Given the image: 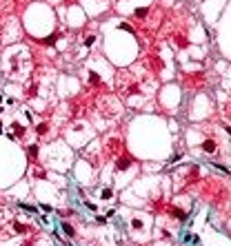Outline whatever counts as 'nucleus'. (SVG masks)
<instances>
[{"label": "nucleus", "mask_w": 231, "mask_h": 246, "mask_svg": "<svg viewBox=\"0 0 231 246\" xmlns=\"http://www.w3.org/2000/svg\"><path fill=\"white\" fill-rule=\"evenodd\" d=\"M131 164H133V157L131 155H120L118 162H116V168H118V171H125V168H129Z\"/></svg>", "instance_id": "1"}, {"label": "nucleus", "mask_w": 231, "mask_h": 246, "mask_svg": "<svg viewBox=\"0 0 231 246\" xmlns=\"http://www.w3.org/2000/svg\"><path fill=\"white\" fill-rule=\"evenodd\" d=\"M202 151H205V153H216V151H218V142L216 140H205V142H202Z\"/></svg>", "instance_id": "2"}, {"label": "nucleus", "mask_w": 231, "mask_h": 246, "mask_svg": "<svg viewBox=\"0 0 231 246\" xmlns=\"http://www.w3.org/2000/svg\"><path fill=\"white\" fill-rule=\"evenodd\" d=\"M27 153H29V160H31V162H36V157H38V153H40V146H38V144H31L29 149H27Z\"/></svg>", "instance_id": "3"}, {"label": "nucleus", "mask_w": 231, "mask_h": 246, "mask_svg": "<svg viewBox=\"0 0 231 246\" xmlns=\"http://www.w3.org/2000/svg\"><path fill=\"white\" fill-rule=\"evenodd\" d=\"M133 16H136V18H140V20H144V18L149 16V7H138L136 11H133Z\"/></svg>", "instance_id": "4"}, {"label": "nucleus", "mask_w": 231, "mask_h": 246, "mask_svg": "<svg viewBox=\"0 0 231 246\" xmlns=\"http://www.w3.org/2000/svg\"><path fill=\"white\" fill-rule=\"evenodd\" d=\"M58 38H60V33L56 31V33H51L49 38H44V40H42V42H44V44H53V42H58Z\"/></svg>", "instance_id": "5"}, {"label": "nucleus", "mask_w": 231, "mask_h": 246, "mask_svg": "<svg viewBox=\"0 0 231 246\" xmlns=\"http://www.w3.org/2000/svg\"><path fill=\"white\" fill-rule=\"evenodd\" d=\"M62 231H64V233H67V235H69V237H73V235H76V231H73V226H71V224H67V222H64V224H62Z\"/></svg>", "instance_id": "6"}, {"label": "nucleus", "mask_w": 231, "mask_h": 246, "mask_svg": "<svg viewBox=\"0 0 231 246\" xmlns=\"http://www.w3.org/2000/svg\"><path fill=\"white\" fill-rule=\"evenodd\" d=\"M100 197H102V200H111V197H114V191H111V188H102Z\"/></svg>", "instance_id": "7"}, {"label": "nucleus", "mask_w": 231, "mask_h": 246, "mask_svg": "<svg viewBox=\"0 0 231 246\" xmlns=\"http://www.w3.org/2000/svg\"><path fill=\"white\" fill-rule=\"evenodd\" d=\"M13 229H16V233H27V231H29V226H25V224H20V222H16V224H13Z\"/></svg>", "instance_id": "8"}, {"label": "nucleus", "mask_w": 231, "mask_h": 246, "mask_svg": "<svg viewBox=\"0 0 231 246\" xmlns=\"http://www.w3.org/2000/svg\"><path fill=\"white\" fill-rule=\"evenodd\" d=\"M175 44H178V47H187V44H189V40H187L184 36H175Z\"/></svg>", "instance_id": "9"}, {"label": "nucleus", "mask_w": 231, "mask_h": 246, "mask_svg": "<svg viewBox=\"0 0 231 246\" xmlns=\"http://www.w3.org/2000/svg\"><path fill=\"white\" fill-rule=\"evenodd\" d=\"M33 175L38 177V180H44V177H47V173H44V168H38V166L33 168Z\"/></svg>", "instance_id": "10"}, {"label": "nucleus", "mask_w": 231, "mask_h": 246, "mask_svg": "<svg viewBox=\"0 0 231 246\" xmlns=\"http://www.w3.org/2000/svg\"><path fill=\"white\" fill-rule=\"evenodd\" d=\"M13 131H16L18 135H25V127H20L18 122H13Z\"/></svg>", "instance_id": "11"}, {"label": "nucleus", "mask_w": 231, "mask_h": 246, "mask_svg": "<svg viewBox=\"0 0 231 246\" xmlns=\"http://www.w3.org/2000/svg\"><path fill=\"white\" fill-rule=\"evenodd\" d=\"M94 42H96V36H94V33H91V36H87V38H85V44H87V47H91V44H94Z\"/></svg>", "instance_id": "12"}, {"label": "nucleus", "mask_w": 231, "mask_h": 246, "mask_svg": "<svg viewBox=\"0 0 231 246\" xmlns=\"http://www.w3.org/2000/svg\"><path fill=\"white\" fill-rule=\"evenodd\" d=\"M36 131H38L40 135H44V133L49 131V127H47V124H40V127H36Z\"/></svg>", "instance_id": "13"}, {"label": "nucleus", "mask_w": 231, "mask_h": 246, "mask_svg": "<svg viewBox=\"0 0 231 246\" xmlns=\"http://www.w3.org/2000/svg\"><path fill=\"white\" fill-rule=\"evenodd\" d=\"M120 29H122V31H129V33H133V29H131L127 22H120Z\"/></svg>", "instance_id": "14"}, {"label": "nucleus", "mask_w": 231, "mask_h": 246, "mask_svg": "<svg viewBox=\"0 0 231 246\" xmlns=\"http://www.w3.org/2000/svg\"><path fill=\"white\" fill-rule=\"evenodd\" d=\"M131 226H133L136 231H140V229H142V222H140V220H133V222H131Z\"/></svg>", "instance_id": "15"}, {"label": "nucleus", "mask_w": 231, "mask_h": 246, "mask_svg": "<svg viewBox=\"0 0 231 246\" xmlns=\"http://www.w3.org/2000/svg\"><path fill=\"white\" fill-rule=\"evenodd\" d=\"M89 80H91V82H100V78H98V73H89Z\"/></svg>", "instance_id": "16"}, {"label": "nucleus", "mask_w": 231, "mask_h": 246, "mask_svg": "<svg viewBox=\"0 0 231 246\" xmlns=\"http://www.w3.org/2000/svg\"><path fill=\"white\" fill-rule=\"evenodd\" d=\"M0 133H2V127H0Z\"/></svg>", "instance_id": "17"}, {"label": "nucleus", "mask_w": 231, "mask_h": 246, "mask_svg": "<svg viewBox=\"0 0 231 246\" xmlns=\"http://www.w3.org/2000/svg\"><path fill=\"white\" fill-rule=\"evenodd\" d=\"M0 113H2V107H0Z\"/></svg>", "instance_id": "18"}]
</instances>
